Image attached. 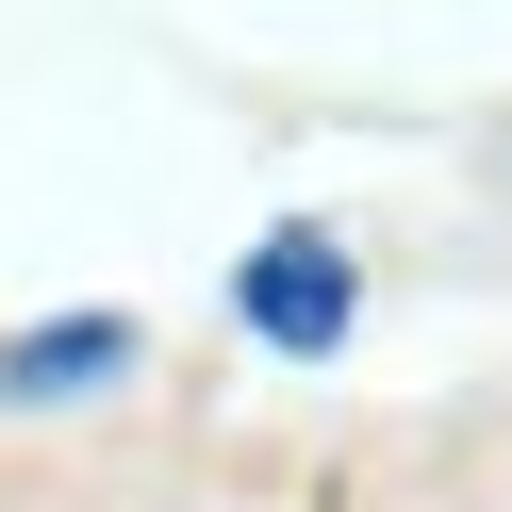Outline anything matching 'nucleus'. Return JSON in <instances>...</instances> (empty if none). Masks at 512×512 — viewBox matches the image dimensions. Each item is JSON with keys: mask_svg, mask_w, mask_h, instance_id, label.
Segmentation results:
<instances>
[{"mask_svg": "<svg viewBox=\"0 0 512 512\" xmlns=\"http://www.w3.org/2000/svg\"><path fill=\"white\" fill-rule=\"evenodd\" d=\"M133 364V314H50V331H0V397H100Z\"/></svg>", "mask_w": 512, "mask_h": 512, "instance_id": "obj_2", "label": "nucleus"}, {"mask_svg": "<svg viewBox=\"0 0 512 512\" xmlns=\"http://www.w3.org/2000/svg\"><path fill=\"white\" fill-rule=\"evenodd\" d=\"M232 314L281 347V364H331L347 314H364V281H347V248H331V232H265V248L232 265Z\"/></svg>", "mask_w": 512, "mask_h": 512, "instance_id": "obj_1", "label": "nucleus"}]
</instances>
